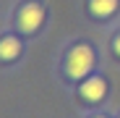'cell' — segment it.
Listing matches in <instances>:
<instances>
[{
  "mask_svg": "<svg viewBox=\"0 0 120 118\" xmlns=\"http://www.w3.org/2000/svg\"><path fill=\"white\" fill-rule=\"evenodd\" d=\"M18 53H21V42H18L16 37H3V42H0V58L3 61H13V58H18Z\"/></svg>",
  "mask_w": 120,
  "mask_h": 118,
  "instance_id": "cell-5",
  "label": "cell"
},
{
  "mask_svg": "<svg viewBox=\"0 0 120 118\" xmlns=\"http://www.w3.org/2000/svg\"><path fill=\"white\" fill-rule=\"evenodd\" d=\"M89 11H91L97 18H110V16L117 11V0H91V3H89Z\"/></svg>",
  "mask_w": 120,
  "mask_h": 118,
  "instance_id": "cell-4",
  "label": "cell"
},
{
  "mask_svg": "<svg viewBox=\"0 0 120 118\" xmlns=\"http://www.w3.org/2000/svg\"><path fill=\"white\" fill-rule=\"evenodd\" d=\"M94 63H97L94 50L89 45H76L65 58V73L71 79H86V73H91Z\"/></svg>",
  "mask_w": 120,
  "mask_h": 118,
  "instance_id": "cell-1",
  "label": "cell"
},
{
  "mask_svg": "<svg viewBox=\"0 0 120 118\" xmlns=\"http://www.w3.org/2000/svg\"><path fill=\"white\" fill-rule=\"evenodd\" d=\"M84 102H102L107 97V81L102 76H86L81 81V89H78Z\"/></svg>",
  "mask_w": 120,
  "mask_h": 118,
  "instance_id": "cell-3",
  "label": "cell"
},
{
  "mask_svg": "<svg viewBox=\"0 0 120 118\" xmlns=\"http://www.w3.org/2000/svg\"><path fill=\"white\" fill-rule=\"evenodd\" d=\"M42 21H45V8L39 5V3H26V5H21L18 18H16L18 29H21L24 34H34L39 26H42Z\"/></svg>",
  "mask_w": 120,
  "mask_h": 118,
  "instance_id": "cell-2",
  "label": "cell"
},
{
  "mask_svg": "<svg viewBox=\"0 0 120 118\" xmlns=\"http://www.w3.org/2000/svg\"><path fill=\"white\" fill-rule=\"evenodd\" d=\"M94 118H107V115H94Z\"/></svg>",
  "mask_w": 120,
  "mask_h": 118,
  "instance_id": "cell-7",
  "label": "cell"
},
{
  "mask_svg": "<svg viewBox=\"0 0 120 118\" xmlns=\"http://www.w3.org/2000/svg\"><path fill=\"white\" fill-rule=\"evenodd\" d=\"M112 47H115V55H117V58H120V34H117V37H115V42H112Z\"/></svg>",
  "mask_w": 120,
  "mask_h": 118,
  "instance_id": "cell-6",
  "label": "cell"
}]
</instances>
